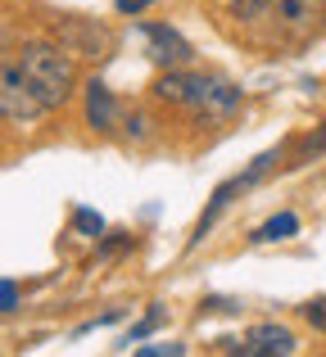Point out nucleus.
<instances>
[{"label":"nucleus","mask_w":326,"mask_h":357,"mask_svg":"<svg viewBox=\"0 0 326 357\" xmlns=\"http://www.w3.org/2000/svg\"><path fill=\"white\" fill-rule=\"evenodd\" d=\"M136 353H141V357H159V353H172V357H177V353H186V349H181V344H145V349H136Z\"/></svg>","instance_id":"18"},{"label":"nucleus","mask_w":326,"mask_h":357,"mask_svg":"<svg viewBox=\"0 0 326 357\" xmlns=\"http://www.w3.org/2000/svg\"><path fill=\"white\" fill-rule=\"evenodd\" d=\"M0 114H5L9 127H32V122L45 114V105L36 100V91L27 86V77H23L14 54H5V73H0Z\"/></svg>","instance_id":"3"},{"label":"nucleus","mask_w":326,"mask_h":357,"mask_svg":"<svg viewBox=\"0 0 326 357\" xmlns=\"http://www.w3.org/2000/svg\"><path fill=\"white\" fill-rule=\"evenodd\" d=\"M240 105H245V91H240L236 82L204 73V77H200V91H195V100H191V114L204 118V122H222V118L236 114Z\"/></svg>","instance_id":"5"},{"label":"nucleus","mask_w":326,"mask_h":357,"mask_svg":"<svg viewBox=\"0 0 326 357\" xmlns=\"http://www.w3.org/2000/svg\"><path fill=\"white\" fill-rule=\"evenodd\" d=\"M0 303H5L0 312H14V307H18V285H14V280H5V289H0Z\"/></svg>","instance_id":"19"},{"label":"nucleus","mask_w":326,"mask_h":357,"mask_svg":"<svg viewBox=\"0 0 326 357\" xmlns=\"http://www.w3.org/2000/svg\"><path fill=\"white\" fill-rule=\"evenodd\" d=\"M127 244H132V236H123V231H118L114 240H105V244H100V258H118V253H123Z\"/></svg>","instance_id":"17"},{"label":"nucleus","mask_w":326,"mask_h":357,"mask_svg":"<svg viewBox=\"0 0 326 357\" xmlns=\"http://www.w3.org/2000/svg\"><path fill=\"white\" fill-rule=\"evenodd\" d=\"M154 0H114V9L118 14H141V9H150Z\"/></svg>","instance_id":"20"},{"label":"nucleus","mask_w":326,"mask_h":357,"mask_svg":"<svg viewBox=\"0 0 326 357\" xmlns=\"http://www.w3.org/2000/svg\"><path fill=\"white\" fill-rule=\"evenodd\" d=\"M159 321H163V307H159V303H150V312H145V317H141V321H136V326H132V331H127V340H123V349H132V344H141V340H145V335H154V331H159Z\"/></svg>","instance_id":"11"},{"label":"nucleus","mask_w":326,"mask_h":357,"mask_svg":"<svg viewBox=\"0 0 326 357\" xmlns=\"http://www.w3.org/2000/svg\"><path fill=\"white\" fill-rule=\"evenodd\" d=\"M295 231H299V218H295V213H276V218H267L249 240L254 244H276V240H290Z\"/></svg>","instance_id":"10"},{"label":"nucleus","mask_w":326,"mask_h":357,"mask_svg":"<svg viewBox=\"0 0 326 357\" xmlns=\"http://www.w3.org/2000/svg\"><path fill=\"white\" fill-rule=\"evenodd\" d=\"M141 36H145V54H150L159 68H191V63H195V45L186 41L177 27L141 23Z\"/></svg>","instance_id":"6"},{"label":"nucleus","mask_w":326,"mask_h":357,"mask_svg":"<svg viewBox=\"0 0 326 357\" xmlns=\"http://www.w3.org/2000/svg\"><path fill=\"white\" fill-rule=\"evenodd\" d=\"M150 127H154V122L145 118V114H123V131L132 140H150Z\"/></svg>","instance_id":"15"},{"label":"nucleus","mask_w":326,"mask_h":357,"mask_svg":"<svg viewBox=\"0 0 326 357\" xmlns=\"http://www.w3.org/2000/svg\"><path fill=\"white\" fill-rule=\"evenodd\" d=\"M73 231H77V236L100 240V236H105V218H100L96 208H73Z\"/></svg>","instance_id":"12"},{"label":"nucleus","mask_w":326,"mask_h":357,"mask_svg":"<svg viewBox=\"0 0 326 357\" xmlns=\"http://www.w3.org/2000/svg\"><path fill=\"white\" fill-rule=\"evenodd\" d=\"M222 353H240V357H290L299 349V340H295V331H286V326L276 321H263V326H249L245 340H218Z\"/></svg>","instance_id":"4"},{"label":"nucleus","mask_w":326,"mask_h":357,"mask_svg":"<svg viewBox=\"0 0 326 357\" xmlns=\"http://www.w3.org/2000/svg\"><path fill=\"white\" fill-rule=\"evenodd\" d=\"M313 154H326V122H322V131H313V136L299 145V163H304V158H313Z\"/></svg>","instance_id":"16"},{"label":"nucleus","mask_w":326,"mask_h":357,"mask_svg":"<svg viewBox=\"0 0 326 357\" xmlns=\"http://www.w3.org/2000/svg\"><path fill=\"white\" fill-rule=\"evenodd\" d=\"M18 68H23L27 86L36 91V100L45 105V114L59 105H68L73 86H77V68H73V54L59 41H23L14 50Z\"/></svg>","instance_id":"1"},{"label":"nucleus","mask_w":326,"mask_h":357,"mask_svg":"<svg viewBox=\"0 0 326 357\" xmlns=\"http://www.w3.org/2000/svg\"><path fill=\"white\" fill-rule=\"evenodd\" d=\"M272 14L286 32H313L326 18V0H272Z\"/></svg>","instance_id":"9"},{"label":"nucleus","mask_w":326,"mask_h":357,"mask_svg":"<svg viewBox=\"0 0 326 357\" xmlns=\"http://www.w3.org/2000/svg\"><path fill=\"white\" fill-rule=\"evenodd\" d=\"M222 5H227L240 23H254V18H263L267 9H272V0H222Z\"/></svg>","instance_id":"13"},{"label":"nucleus","mask_w":326,"mask_h":357,"mask_svg":"<svg viewBox=\"0 0 326 357\" xmlns=\"http://www.w3.org/2000/svg\"><path fill=\"white\" fill-rule=\"evenodd\" d=\"M281 158H286V145H276V149H263V154H258V158H254V163H249V167H245V172H240V176H231V181H222L218 190L209 195V208H204V218L195 222L191 249H195V244H200L204 236H209L213 227H218V218H222V213L231 208V199H236V195H245V190H254V185L263 181V176L272 172V167L281 163Z\"/></svg>","instance_id":"2"},{"label":"nucleus","mask_w":326,"mask_h":357,"mask_svg":"<svg viewBox=\"0 0 326 357\" xmlns=\"http://www.w3.org/2000/svg\"><path fill=\"white\" fill-rule=\"evenodd\" d=\"M54 41L64 45L68 54H91V59H105L114 36L105 27H91V18H59L54 23Z\"/></svg>","instance_id":"7"},{"label":"nucleus","mask_w":326,"mask_h":357,"mask_svg":"<svg viewBox=\"0 0 326 357\" xmlns=\"http://www.w3.org/2000/svg\"><path fill=\"white\" fill-rule=\"evenodd\" d=\"M87 127L100 131V136H114L118 127H123V109H118L114 91L105 86V82H87Z\"/></svg>","instance_id":"8"},{"label":"nucleus","mask_w":326,"mask_h":357,"mask_svg":"<svg viewBox=\"0 0 326 357\" xmlns=\"http://www.w3.org/2000/svg\"><path fill=\"white\" fill-rule=\"evenodd\" d=\"M299 312H304V321H309L313 331H322V335H326V298H309Z\"/></svg>","instance_id":"14"}]
</instances>
